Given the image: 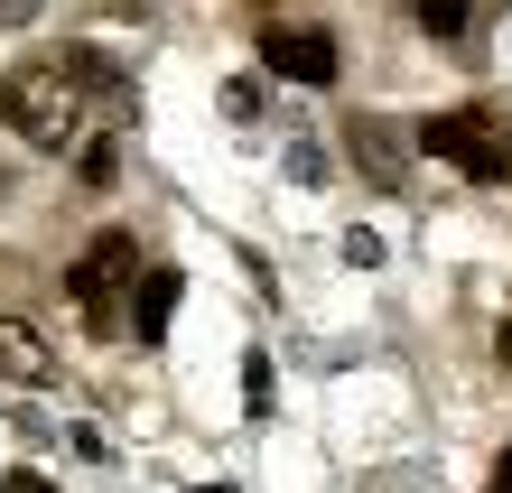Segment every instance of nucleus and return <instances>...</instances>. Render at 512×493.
<instances>
[{
	"instance_id": "obj_6",
	"label": "nucleus",
	"mask_w": 512,
	"mask_h": 493,
	"mask_svg": "<svg viewBox=\"0 0 512 493\" xmlns=\"http://www.w3.org/2000/svg\"><path fill=\"white\" fill-rule=\"evenodd\" d=\"M345 149H354V168H364L373 187H401L410 177V149L391 140V121H345Z\"/></svg>"
},
{
	"instance_id": "obj_4",
	"label": "nucleus",
	"mask_w": 512,
	"mask_h": 493,
	"mask_svg": "<svg viewBox=\"0 0 512 493\" xmlns=\"http://www.w3.org/2000/svg\"><path fill=\"white\" fill-rule=\"evenodd\" d=\"M261 66L289 75V84H336V38H326V28H270Z\"/></svg>"
},
{
	"instance_id": "obj_9",
	"label": "nucleus",
	"mask_w": 512,
	"mask_h": 493,
	"mask_svg": "<svg viewBox=\"0 0 512 493\" xmlns=\"http://www.w3.org/2000/svg\"><path fill=\"white\" fill-rule=\"evenodd\" d=\"M38 10H47V0H0V28H28Z\"/></svg>"
},
{
	"instance_id": "obj_1",
	"label": "nucleus",
	"mask_w": 512,
	"mask_h": 493,
	"mask_svg": "<svg viewBox=\"0 0 512 493\" xmlns=\"http://www.w3.org/2000/svg\"><path fill=\"white\" fill-rule=\"evenodd\" d=\"M0 121H10L28 149H75V131H84V84L66 66H10V75H0Z\"/></svg>"
},
{
	"instance_id": "obj_3",
	"label": "nucleus",
	"mask_w": 512,
	"mask_h": 493,
	"mask_svg": "<svg viewBox=\"0 0 512 493\" xmlns=\"http://www.w3.org/2000/svg\"><path fill=\"white\" fill-rule=\"evenodd\" d=\"M131 261H140L131 233H103L94 252L66 270V289H75V307H84V326H94V335H122V326H131V317H122V270H131Z\"/></svg>"
},
{
	"instance_id": "obj_12",
	"label": "nucleus",
	"mask_w": 512,
	"mask_h": 493,
	"mask_svg": "<svg viewBox=\"0 0 512 493\" xmlns=\"http://www.w3.org/2000/svg\"><path fill=\"white\" fill-rule=\"evenodd\" d=\"M494 493H512V447H503V466H494Z\"/></svg>"
},
{
	"instance_id": "obj_7",
	"label": "nucleus",
	"mask_w": 512,
	"mask_h": 493,
	"mask_svg": "<svg viewBox=\"0 0 512 493\" xmlns=\"http://www.w3.org/2000/svg\"><path fill=\"white\" fill-rule=\"evenodd\" d=\"M466 19H475V0H419V28H429V38H457Z\"/></svg>"
},
{
	"instance_id": "obj_2",
	"label": "nucleus",
	"mask_w": 512,
	"mask_h": 493,
	"mask_svg": "<svg viewBox=\"0 0 512 493\" xmlns=\"http://www.w3.org/2000/svg\"><path fill=\"white\" fill-rule=\"evenodd\" d=\"M410 140L429 149V159H447L457 177H475V187H503V177H512V131L494 112H429Z\"/></svg>"
},
{
	"instance_id": "obj_5",
	"label": "nucleus",
	"mask_w": 512,
	"mask_h": 493,
	"mask_svg": "<svg viewBox=\"0 0 512 493\" xmlns=\"http://www.w3.org/2000/svg\"><path fill=\"white\" fill-rule=\"evenodd\" d=\"M0 382H19V391H47V382H56L47 335H38V326H19V317H0Z\"/></svg>"
},
{
	"instance_id": "obj_10",
	"label": "nucleus",
	"mask_w": 512,
	"mask_h": 493,
	"mask_svg": "<svg viewBox=\"0 0 512 493\" xmlns=\"http://www.w3.org/2000/svg\"><path fill=\"white\" fill-rule=\"evenodd\" d=\"M10 493H56V484H47V475H28V466H19V475H10Z\"/></svg>"
},
{
	"instance_id": "obj_8",
	"label": "nucleus",
	"mask_w": 512,
	"mask_h": 493,
	"mask_svg": "<svg viewBox=\"0 0 512 493\" xmlns=\"http://www.w3.org/2000/svg\"><path fill=\"white\" fill-rule=\"evenodd\" d=\"M168 298H177V280H168V270H149V298H140V335H159V317H168Z\"/></svg>"
},
{
	"instance_id": "obj_11",
	"label": "nucleus",
	"mask_w": 512,
	"mask_h": 493,
	"mask_svg": "<svg viewBox=\"0 0 512 493\" xmlns=\"http://www.w3.org/2000/svg\"><path fill=\"white\" fill-rule=\"evenodd\" d=\"M494 354H503V363H512V317H503V326H494Z\"/></svg>"
}]
</instances>
